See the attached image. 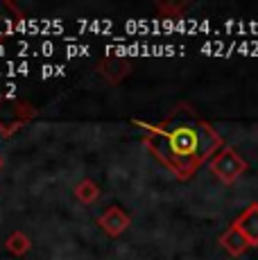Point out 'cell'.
Wrapping results in <instances>:
<instances>
[{
    "instance_id": "obj_1",
    "label": "cell",
    "mask_w": 258,
    "mask_h": 260,
    "mask_svg": "<svg viewBox=\"0 0 258 260\" xmlns=\"http://www.w3.org/2000/svg\"><path fill=\"white\" fill-rule=\"evenodd\" d=\"M138 124L150 132V149L181 179H188L202 163L211 161L224 147L220 134L188 107L175 109V113L158 127L145 122Z\"/></svg>"
},
{
    "instance_id": "obj_2",
    "label": "cell",
    "mask_w": 258,
    "mask_h": 260,
    "mask_svg": "<svg viewBox=\"0 0 258 260\" xmlns=\"http://www.w3.org/2000/svg\"><path fill=\"white\" fill-rule=\"evenodd\" d=\"M208 168H211V172L215 174L222 183H233L247 170V161L233 147L224 145V147L208 161Z\"/></svg>"
},
{
    "instance_id": "obj_3",
    "label": "cell",
    "mask_w": 258,
    "mask_h": 260,
    "mask_svg": "<svg viewBox=\"0 0 258 260\" xmlns=\"http://www.w3.org/2000/svg\"><path fill=\"white\" fill-rule=\"evenodd\" d=\"M233 226L249 240L251 247H258V204H249L240 215L236 217Z\"/></svg>"
},
{
    "instance_id": "obj_4",
    "label": "cell",
    "mask_w": 258,
    "mask_h": 260,
    "mask_svg": "<svg viewBox=\"0 0 258 260\" xmlns=\"http://www.w3.org/2000/svg\"><path fill=\"white\" fill-rule=\"evenodd\" d=\"M98 224H100V229H104L111 238H118L129 224H132V219H129V215L122 211V208L111 206L107 213H102L100 217H98Z\"/></svg>"
},
{
    "instance_id": "obj_5",
    "label": "cell",
    "mask_w": 258,
    "mask_h": 260,
    "mask_svg": "<svg viewBox=\"0 0 258 260\" xmlns=\"http://www.w3.org/2000/svg\"><path fill=\"white\" fill-rule=\"evenodd\" d=\"M220 247L224 249V251L229 253V256H242V253H245L247 249L251 247V244H249V240H247V238L242 236V233L231 224V226L227 229L224 233H222V238H220Z\"/></svg>"
},
{
    "instance_id": "obj_6",
    "label": "cell",
    "mask_w": 258,
    "mask_h": 260,
    "mask_svg": "<svg viewBox=\"0 0 258 260\" xmlns=\"http://www.w3.org/2000/svg\"><path fill=\"white\" fill-rule=\"evenodd\" d=\"M127 71H129V66L122 61V59H109V61L102 63V75L113 84L120 82V79L127 75Z\"/></svg>"
},
{
    "instance_id": "obj_7",
    "label": "cell",
    "mask_w": 258,
    "mask_h": 260,
    "mask_svg": "<svg viewBox=\"0 0 258 260\" xmlns=\"http://www.w3.org/2000/svg\"><path fill=\"white\" fill-rule=\"evenodd\" d=\"M29 247H32V242H29L27 236L21 231H14L12 236L7 238V251L14 253V256H25L29 251Z\"/></svg>"
},
{
    "instance_id": "obj_8",
    "label": "cell",
    "mask_w": 258,
    "mask_h": 260,
    "mask_svg": "<svg viewBox=\"0 0 258 260\" xmlns=\"http://www.w3.org/2000/svg\"><path fill=\"white\" fill-rule=\"evenodd\" d=\"M75 197L79 199V202H84V204H93L98 197H100V188H98L91 179H84V181L77 183Z\"/></svg>"
},
{
    "instance_id": "obj_9",
    "label": "cell",
    "mask_w": 258,
    "mask_h": 260,
    "mask_svg": "<svg viewBox=\"0 0 258 260\" xmlns=\"http://www.w3.org/2000/svg\"><path fill=\"white\" fill-rule=\"evenodd\" d=\"M66 75V68L63 66H52V63H46L41 68V79H48V77H61Z\"/></svg>"
},
{
    "instance_id": "obj_10",
    "label": "cell",
    "mask_w": 258,
    "mask_h": 260,
    "mask_svg": "<svg viewBox=\"0 0 258 260\" xmlns=\"http://www.w3.org/2000/svg\"><path fill=\"white\" fill-rule=\"evenodd\" d=\"M88 52H91V48H88V46H77V43H71V46L66 48L68 57H82V54H86V57H88Z\"/></svg>"
},
{
    "instance_id": "obj_11",
    "label": "cell",
    "mask_w": 258,
    "mask_h": 260,
    "mask_svg": "<svg viewBox=\"0 0 258 260\" xmlns=\"http://www.w3.org/2000/svg\"><path fill=\"white\" fill-rule=\"evenodd\" d=\"M37 54H43V57H50V54H54V43H50V41H43L41 46H39Z\"/></svg>"
},
{
    "instance_id": "obj_12",
    "label": "cell",
    "mask_w": 258,
    "mask_h": 260,
    "mask_svg": "<svg viewBox=\"0 0 258 260\" xmlns=\"http://www.w3.org/2000/svg\"><path fill=\"white\" fill-rule=\"evenodd\" d=\"M0 168H3V158H0Z\"/></svg>"
}]
</instances>
